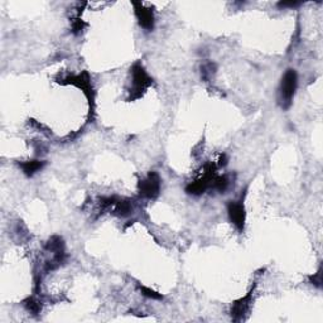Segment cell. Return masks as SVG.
Segmentation results:
<instances>
[{
    "instance_id": "9c48e42d",
    "label": "cell",
    "mask_w": 323,
    "mask_h": 323,
    "mask_svg": "<svg viewBox=\"0 0 323 323\" xmlns=\"http://www.w3.org/2000/svg\"><path fill=\"white\" fill-rule=\"evenodd\" d=\"M133 211V206H131L130 200H125V198H117V204L113 207V215L119 216V217H126Z\"/></svg>"
},
{
    "instance_id": "8992f818",
    "label": "cell",
    "mask_w": 323,
    "mask_h": 323,
    "mask_svg": "<svg viewBox=\"0 0 323 323\" xmlns=\"http://www.w3.org/2000/svg\"><path fill=\"white\" fill-rule=\"evenodd\" d=\"M227 215L230 221L235 225V227L240 233L245 229V221H246V211H245L244 200L240 201H229L227 202Z\"/></svg>"
},
{
    "instance_id": "4fadbf2b",
    "label": "cell",
    "mask_w": 323,
    "mask_h": 323,
    "mask_svg": "<svg viewBox=\"0 0 323 323\" xmlns=\"http://www.w3.org/2000/svg\"><path fill=\"white\" fill-rule=\"evenodd\" d=\"M139 289L140 292H142V294H143L144 297L149 298V299H154V300H162L163 299V295L160 293H158V292L153 291V289L148 288V287H144V286H139Z\"/></svg>"
},
{
    "instance_id": "ba28073f",
    "label": "cell",
    "mask_w": 323,
    "mask_h": 323,
    "mask_svg": "<svg viewBox=\"0 0 323 323\" xmlns=\"http://www.w3.org/2000/svg\"><path fill=\"white\" fill-rule=\"evenodd\" d=\"M19 167L22 168L24 175L28 178L33 177L38 171H41L44 166H46V162L44 160L39 159H33V160H27V162H19Z\"/></svg>"
},
{
    "instance_id": "3957f363",
    "label": "cell",
    "mask_w": 323,
    "mask_h": 323,
    "mask_svg": "<svg viewBox=\"0 0 323 323\" xmlns=\"http://www.w3.org/2000/svg\"><path fill=\"white\" fill-rule=\"evenodd\" d=\"M62 85H73L76 88H79L80 90H82L84 95L88 99V104H90L91 111H95V99H96V92H95V88L92 86V82H91V77L88 75V72L84 71L80 75H72L68 76L66 79H63L62 81H59Z\"/></svg>"
},
{
    "instance_id": "e0dca14e",
    "label": "cell",
    "mask_w": 323,
    "mask_h": 323,
    "mask_svg": "<svg viewBox=\"0 0 323 323\" xmlns=\"http://www.w3.org/2000/svg\"><path fill=\"white\" fill-rule=\"evenodd\" d=\"M227 164V155L226 154H221L220 158H218V166L220 167H225Z\"/></svg>"
},
{
    "instance_id": "7c38bea8",
    "label": "cell",
    "mask_w": 323,
    "mask_h": 323,
    "mask_svg": "<svg viewBox=\"0 0 323 323\" xmlns=\"http://www.w3.org/2000/svg\"><path fill=\"white\" fill-rule=\"evenodd\" d=\"M217 66L213 62H207L204 66H201V77L204 81H210L212 79V76L216 73Z\"/></svg>"
},
{
    "instance_id": "30bf717a",
    "label": "cell",
    "mask_w": 323,
    "mask_h": 323,
    "mask_svg": "<svg viewBox=\"0 0 323 323\" xmlns=\"http://www.w3.org/2000/svg\"><path fill=\"white\" fill-rule=\"evenodd\" d=\"M22 304H23V307L27 311L33 313V315H38L42 311V304L33 297H28L27 299H24Z\"/></svg>"
},
{
    "instance_id": "6da1fadb",
    "label": "cell",
    "mask_w": 323,
    "mask_h": 323,
    "mask_svg": "<svg viewBox=\"0 0 323 323\" xmlns=\"http://www.w3.org/2000/svg\"><path fill=\"white\" fill-rule=\"evenodd\" d=\"M131 71V88L129 90V97L128 101H135V100L140 99L143 96L146 91L153 85V79L147 73L146 68L142 66L140 62L133 64Z\"/></svg>"
},
{
    "instance_id": "8fae6325",
    "label": "cell",
    "mask_w": 323,
    "mask_h": 323,
    "mask_svg": "<svg viewBox=\"0 0 323 323\" xmlns=\"http://www.w3.org/2000/svg\"><path fill=\"white\" fill-rule=\"evenodd\" d=\"M227 187H229V179L226 176H216L215 179L212 180V184H211V189H215L220 193H224Z\"/></svg>"
},
{
    "instance_id": "5bb4252c",
    "label": "cell",
    "mask_w": 323,
    "mask_h": 323,
    "mask_svg": "<svg viewBox=\"0 0 323 323\" xmlns=\"http://www.w3.org/2000/svg\"><path fill=\"white\" fill-rule=\"evenodd\" d=\"M86 27H88V23L82 21L81 18L77 15V17L72 21V33L76 35L80 34V33H82V30H84Z\"/></svg>"
},
{
    "instance_id": "52a82bcc",
    "label": "cell",
    "mask_w": 323,
    "mask_h": 323,
    "mask_svg": "<svg viewBox=\"0 0 323 323\" xmlns=\"http://www.w3.org/2000/svg\"><path fill=\"white\" fill-rule=\"evenodd\" d=\"M253 294H254V288L251 289L244 298L234 302L233 307H231L230 315L231 318H233L235 322H240V321L245 320V316L249 313L251 303H253Z\"/></svg>"
},
{
    "instance_id": "2e32d148",
    "label": "cell",
    "mask_w": 323,
    "mask_h": 323,
    "mask_svg": "<svg viewBox=\"0 0 323 323\" xmlns=\"http://www.w3.org/2000/svg\"><path fill=\"white\" fill-rule=\"evenodd\" d=\"M299 5H302L300 1H280V3H278L279 8H297Z\"/></svg>"
},
{
    "instance_id": "5b68a950",
    "label": "cell",
    "mask_w": 323,
    "mask_h": 323,
    "mask_svg": "<svg viewBox=\"0 0 323 323\" xmlns=\"http://www.w3.org/2000/svg\"><path fill=\"white\" fill-rule=\"evenodd\" d=\"M131 5L134 6L135 17H137L139 26L148 32L154 29L155 17L153 8L144 5L142 1H131Z\"/></svg>"
},
{
    "instance_id": "277c9868",
    "label": "cell",
    "mask_w": 323,
    "mask_h": 323,
    "mask_svg": "<svg viewBox=\"0 0 323 323\" xmlns=\"http://www.w3.org/2000/svg\"><path fill=\"white\" fill-rule=\"evenodd\" d=\"M160 184H162V179H160L159 175L155 171L149 172L146 179L139 180V193L142 197L148 198V200H155L160 193Z\"/></svg>"
},
{
    "instance_id": "9a60e30c",
    "label": "cell",
    "mask_w": 323,
    "mask_h": 323,
    "mask_svg": "<svg viewBox=\"0 0 323 323\" xmlns=\"http://www.w3.org/2000/svg\"><path fill=\"white\" fill-rule=\"evenodd\" d=\"M308 279L311 284H313L317 288H322V266H320L317 273L313 274V275H309Z\"/></svg>"
},
{
    "instance_id": "7a4b0ae2",
    "label": "cell",
    "mask_w": 323,
    "mask_h": 323,
    "mask_svg": "<svg viewBox=\"0 0 323 323\" xmlns=\"http://www.w3.org/2000/svg\"><path fill=\"white\" fill-rule=\"evenodd\" d=\"M298 88V75L295 70L286 71V73L283 75L282 82L279 86V104L284 110L291 108L292 101L294 99L295 91Z\"/></svg>"
}]
</instances>
